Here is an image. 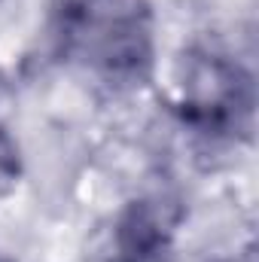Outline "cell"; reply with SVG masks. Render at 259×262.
<instances>
[{
  "instance_id": "cell-1",
  "label": "cell",
  "mask_w": 259,
  "mask_h": 262,
  "mask_svg": "<svg viewBox=\"0 0 259 262\" xmlns=\"http://www.w3.org/2000/svg\"><path fill=\"white\" fill-rule=\"evenodd\" d=\"M55 37L70 64L110 89H134L153 70L149 0H61Z\"/></svg>"
},
{
  "instance_id": "cell-2",
  "label": "cell",
  "mask_w": 259,
  "mask_h": 262,
  "mask_svg": "<svg viewBox=\"0 0 259 262\" xmlns=\"http://www.w3.org/2000/svg\"><path fill=\"white\" fill-rule=\"evenodd\" d=\"M177 110L186 125L204 137H232L253 110L250 73L232 55L204 46L183 58L177 76Z\"/></svg>"
},
{
  "instance_id": "cell-3",
  "label": "cell",
  "mask_w": 259,
  "mask_h": 262,
  "mask_svg": "<svg viewBox=\"0 0 259 262\" xmlns=\"http://www.w3.org/2000/svg\"><path fill=\"white\" fill-rule=\"evenodd\" d=\"M174 235V216L165 201L140 198L113 223L107 262H162Z\"/></svg>"
},
{
  "instance_id": "cell-4",
  "label": "cell",
  "mask_w": 259,
  "mask_h": 262,
  "mask_svg": "<svg viewBox=\"0 0 259 262\" xmlns=\"http://www.w3.org/2000/svg\"><path fill=\"white\" fill-rule=\"evenodd\" d=\"M21 177V159H18V143L12 134L0 125V198L9 195L12 186Z\"/></svg>"
},
{
  "instance_id": "cell-5",
  "label": "cell",
  "mask_w": 259,
  "mask_h": 262,
  "mask_svg": "<svg viewBox=\"0 0 259 262\" xmlns=\"http://www.w3.org/2000/svg\"><path fill=\"white\" fill-rule=\"evenodd\" d=\"M0 262H9V259H0Z\"/></svg>"
}]
</instances>
